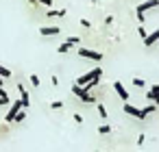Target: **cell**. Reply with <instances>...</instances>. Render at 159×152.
<instances>
[{
  "label": "cell",
  "instance_id": "cell-28",
  "mask_svg": "<svg viewBox=\"0 0 159 152\" xmlns=\"http://www.w3.org/2000/svg\"><path fill=\"white\" fill-rule=\"evenodd\" d=\"M29 2H31L33 7H37V5H39V2H37V0H29Z\"/></svg>",
  "mask_w": 159,
  "mask_h": 152
},
{
  "label": "cell",
  "instance_id": "cell-8",
  "mask_svg": "<svg viewBox=\"0 0 159 152\" xmlns=\"http://www.w3.org/2000/svg\"><path fill=\"white\" fill-rule=\"evenodd\" d=\"M18 91H20V102H22V109H29V106H31V98H29V91L24 89V85H18Z\"/></svg>",
  "mask_w": 159,
  "mask_h": 152
},
{
  "label": "cell",
  "instance_id": "cell-2",
  "mask_svg": "<svg viewBox=\"0 0 159 152\" xmlns=\"http://www.w3.org/2000/svg\"><path fill=\"white\" fill-rule=\"evenodd\" d=\"M72 93L79 98V100H83V102H87V104H94L96 102V96H89V91L85 89V87H81V85H72Z\"/></svg>",
  "mask_w": 159,
  "mask_h": 152
},
{
  "label": "cell",
  "instance_id": "cell-22",
  "mask_svg": "<svg viewBox=\"0 0 159 152\" xmlns=\"http://www.w3.org/2000/svg\"><path fill=\"white\" fill-rule=\"evenodd\" d=\"M9 104V96H0V106H7Z\"/></svg>",
  "mask_w": 159,
  "mask_h": 152
},
{
  "label": "cell",
  "instance_id": "cell-27",
  "mask_svg": "<svg viewBox=\"0 0 159 152\" xmlns=\"http://www.w3.org/2000/svg\"><path fill=\"white\" fill-rule=\"evenodd\" d=\"M144 139H146V135H144V132H142V135H139V137H137V143H139V145H142V143H144Z\"/></svg>",
  "mask_w": 159,
  "mask_h": 152
},
{
  "label": "cell",
  "instance_id": "cell-13",
  "mask_svg": "<svg viewBox=\"0 0 159 152\" xmlns=\"http://www.w3.org/2000/svg\"><path fill=\"white\" fill-rule=\"evenodd\" d=\"M46 15H48V18H63V15H66V9H48Z\"/></svg>",
  "mask_w": 159,
  "mask_h": 152
},
{
  "label": "cell",
  "instance_id": "cell-18",
  "mask_svg": "<svg viewBox=\"0 0 159 152\" xmlns=\"http://www.w3.org/2000/svg\"><path fill=\"white\" fill-rule=\"evenodd\" d=\"M133 85H135V87H146V80H144V78H137V76H135V78H133Z\"/></svg>",
  "mask_w": 159,
  "mask_h": 152
},
{
  "label": "cell",
  "instance_id": "cell-6",
  "mask_svg": "<svg viewBox=\"0 0 159 152\" xmlns=\"http://www.w3.org/2000/svg\"><path fill=\"white\" fill-rule=\"evenodd\" d=\"M18 111H22V102L20 100H13L11 102V106H9V113L5 115V122L9 124V122H13L16 119V115H18Z\"/></svg>",
  "mask_w": 159,
  "mask_h": 152
},
{
  "label": "cell",
  "instance_id": "cell-17",
  "mask_svg": "<svg viewBox=\"0 0 159 152\" xmlns=\"http://www.w3.org/2000/svg\"><path fill=\"white\" fill-rule=\"evenodd\" d=\"M29 80H31V85H33V87H39V76H37V74H31V76H29Z\"/></svg>",
  "mask_w": 159,
  "mask_h": 152
},
{
  "label": "cell",
  "instance_id": "cell-16",
  "mask_svg": "<svg viewBox=\"0 0 159 152\" xmlns=\"http://www.w3.org/2000/svg\"><path fill=\"white\" fill-rule=\"evenodd\" d=\"M0 76H2V78H9V76H11V70L5 67V65H0Z\"/></svg>",
  "mask_w": 159,
  "mask_h": 152
},
{
  "label": "cell",
  "instance_id": "cell-11",
  "mask_svg": "<svg viewBox=\"0 0 159 152\" xmlns=\"http://www.w3.org/2000/svg\"><path fill=\"white\" fill-rule=\"evenodd\" d=\"M39 33H42L44 37H52V35H59V33H61V28H59V26H42V28H39Z\"/></svg>",
  "mask_w": 159,
  "mask_h": 152
},
{
  "label": "cell",
  "instance_id": "cell-3",
  "mask_svg": "<svg viewBox=\"0 0 159 152\" xmlns=\"http://www.w3.org/2000/svg\"><path fill=\"white\" fill-rule=\"evenodd\" d=\"M102 76V70L100 67H94V70H89L87 74H83V76H76V85H87L89 80H94V78H100Z\"/></svg>",
  "mask_w": 159,
  "mask_h": 152
},
{
  "label": "cell",
  "instance_id": "cell-4",
  "mask_svg": "<svg viewBox=\"0 0 159 152\" xmlns=\"http://www.w3.org/2000/svg\"><path fill=\"white\" fill-rule=\"evenodd\" d=\"M79 44H81V37L72 35V37H68V39H66V41H63V44H61V46L57 48V50H59L61 54H66V52H70V50H72L74 46H79Z\"/></svg>",
  "mask_w": 159,
  "mask_h": 152
},
{
  "label": "cell",
  "instance_id": "cell-23",
  "mask_svg": "<svg viewBox=\"0 0 159 152\" xmlns=\"http://www.w3.org/2000/svg\"><path fill=\"white\" fill-rule=\"evenodd\" d=\"M81 26H83V28H92V22H89V20H85V18H83V20H81Z\"/></svg>",
  "mask_w": 159,
  "mask_h": 152
},
{
  "label": "cell",
  "instance_id": "cell-29",
  "mask_svg": "<svg viewBox=\"0 0 159 152\" xmlns=\"http://www.w3.org/2000/svg\"><path fill=\"white\" fill-rule=\"evenodd\" d=\"M2 83H5V78H2V76H0V87H2Z\"/></svg>",
  "mask_w": 159,
  "mask_h": 152
},
{
  "label": "cell",
  "instance_id": "cell-15",
  "mask_svg": "<svg viewBox=\"0 0 159 152\" xmlns=\"http://www.w3.org/2000/svg\"><path fill=\"white\" fill-rule=\"evenodd\" d=\"M98 132H100V135H109V132H111V126H109V124H102V126H98Z\"/></svg>",
  "mask_w": 159,
  "mask_h": 152
},
{
  "label": "cell",
  "instance_id": "cell-26",
  "mask_svg": "<svg viewBox=\"0 0 159 152\" xmlns=\"http://www.w3.org/2000/svg\"><path fill=\"white\" fill-rule=\"evenodd\" d=\"M74 122H76V124H81V122H83V117H81L79 113H74Z\"/></svg>",
  "mask_w": 159,
  "mask_h": 152
},
{
  "label": "cell",
  "instance_id": "cell-10",
  "mask_svg": "<svg viewBox=\"0 0 159 152\" xmlns=\"http://www.w3.org/2000/svg\"><path fill=\"white\" fill-rule=\"evenodd\" d=\"M157 41H159V28H155L152 33H148V35L144 37V44H146V48H148V46H155Z\"/></svg>",
  "mask_w": 159,
  "mask_h": 152
},
{
  "label": "cell",
  "instance_id": "cell-1",
  "mask_svg": "<svg viewBox=\"0 0 159 152\" xmlns=\"http://www.w3.org/2000/svg\"><path fill=\"white\" fill-rule=\"evenodd\" d=\"M155 7H159V0H144V2H139V5L135 7L137 22L144 24V22H146V11H148V9H155Z\"/></svg>",
  "mask_w": 159,
  "mask_h": 152
},
{
  "label": "cell",
  "instance_id": "cell-24",
  "mask_svg": "<svg viewBox=\"0 0 159 152\" xmlns=\"http://www.w3.org/2000/svg\"><path fill=\"white\" fill-rule=\"evenodd\" d=\"M39 5H44V7H52V0H37Z\"/></svg>",
  "mask_w": 159,
  "mask_h": 152
},
{
  "label": "cell",
  "instance_id": "cell-12",
  "mask_svg": "<svg viewBox=\"0 0 159 152\" xmlns=\"http://www.w3.org/2000/svg\"><path fill=\"white\" fill-rule=\"evenodd\" d=\"M146 98L152 102H159V85H150V91L146 93Z\"/></svg>",
  "mask_w": 159,
  "mask_h": 152
},
{
  "label": "cell",
  "instance_id": "cell-21",
  "mask_svg": "<svg viewBox=\"0 0 159 152\" xmlns=\"http://www.w3.org/2000/svg\"><path fill=\"white\" fill-rule=\"evenodd\" d=\"M98 115H100V117H107V115H109V113H107V109H105L102 104H98Z\"/></svg>",
  "mask_w": 159,
  "mask_h": 152
},
{
  "label": "cell",
  "instance_id": "cell-9",
  "mask_svg": "<svg viewBox=\"0 0 159 152\" xmlns=\"http://www.w3.org/2000/svg\"><path fill=\"white\" fill-rule=\"evenodd\" d=\"M113 89H116V93H118L124 102H129V91H126V87H124L120 80H116V83H113Z\"/></svg>",
  "mask_w": 159,
  "mask_h": 152
},
{
  "label": "cell",
  "instance_id": "cell-7",
  "mask_svg": "<svg viewBox=\"0 0 159 152\" xmlns=\"http://www.w3.org/2000/svg\"><path fill=\"white\" fill-rule=\"evenodd\" d=\"M79 57H83V59H92V61H100V59H102L100 52L89 50V48H79Z\"/></svg>",
  "mask_w": 159,
  "mask_h": 152
},
{
  "label": "cell",
  "instance_id": "cell-19",
  "mask_svg": "<svg viewBox=\"0 0 159 152\" xmlns=\"http://www.w3.org/2000/svg\"><path fill=\"white\" fill-rule=\"evenodd\" d=\"M142 111H144V113H146V115H150V113H152V111H157V106H155V104H146V106H144V109H142Z\"/></svg>",
  "mask_w": 159,
  "mask_h": 152
},
{
  "label": "cell",
  "instance_id": "cell-5",
  "mask_svg": "<svg viewBox=\"0 0 159 152\" xmlns=\"http://www.w3.org/2000/svg\"><path fill=\"white\" fill-rule=\"evenodd\" d=\"M124 113H129L131 117H135V119H146V113L142 111V109H137V106H133L131 102H124V109H122Z\"/></svg>",
  "mask_w": 159,
  "mask_h": 152
},
{
  "label": "cell",
  "instance_id": "cell-20",
  "mask_svg": "<svg viewBox=\"0 0 159 152\" xmlns=\"http://www.w3.org/2000/svg\"><path fill=\"white\" fill-rule=\"evenodd\" d=\"M61 106H63V102H61V100H55V102H50V109H55V111H57V109H61Z\"/></svg>",
  "mask_w": 159,
  "mask_h": 152
},
{
  "label": "cell",
  "instance_id": "cell-25",
  "mask_svg": "<svg viewBox=\"0 0 159 152\" xmlns=\"http://www.w3.org/2000/svg\"><path fill=\"white\" fill-rule=\"evenodd\" d=\"M137 33H139V35H142V37H146V35H148V33H146V28H144V26H142V24H139V28H137Z\"/></svg>",
  "mask_w": 159,
  "mask_h": 152
},
{
  "label": "cell",
  "instance_id": "cell-14",
  "mask_svg": "<svg viewBox=\"0 0 159 152\" xmlns=\"http://www.w3.org/2000/svg\"><path fill=\"white\" fill-rule=\"evenodd\" d=\"M24 119H26V111H18V115H16V119H13V122H16V124H20V122H24Z\"/></svg>",
  "mask_w": 159,
  "mask_h": 152
}]
</instances>
